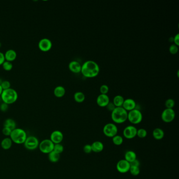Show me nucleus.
Returning <instances> with one entry per match:
<instances>
[{"label": "nucleus", "instance_id": "2f4dec72", "mask_svg": "<svg viewBox=\"0 0 179 179\" xmlns=\"http://www.w3.org/2000/svg\"><path fill=\"white\" fill-rule=\"evenodd\" d=\"M2 66H3V69L6 71H10L12 70V68H13V64L12 63L8 62V61H6V60L3 63V64H2Z\"/></svg>", "mask_w": 179, "mask_h": 179}, {"label": "nucleus", "instance_id": "f8f14e48", "mask_svg": "<svg viewBox=\"0 0 179 179\" xmlns=\"http://www.w3.org/2000/svg\"><path fill=\"white\" fill-rule=\"evenodd\" d=\"M52 47V42L47 38H44L38 42V47L43 52H47Z\"/></svg>", "mask_w": 179, "mask_h": 179}, {"label": "nucleus", "instance_id": "4be33fe9", "mask_svg": "<svg viewBox=\"0 0 179 179\" xmlns=\"http://www.w3.org/2000/svg\"><path fill=\"white\" fill-rule=\"evenodd\" d=\"M12 143L13 142L11 139L10 138L6 137L2 140L1 143V145L3 149L7 150L10 149L11 148Z\"/></svg>", "mask_w": 179, "mask_h": 179}, {"label": "nucleus", "instance_id": "ddd939ff", "mask_svg": "<svg viewBox=\"0 0 179 179\" xmlns=\"http://www.w3.org/2000/svg\"><path fill=\"white\" fill-rule=\"evenodd\" d=\"M64 139V135L60 130H55L53 132L50 136V140L55 144L60 143Z\"/></svg>", "mask_w": 179, "mask_h": 179}, {"label": "nucleus", "instance_id": "bb28decb", "mask_svg": "<svg viewBox=\"0 0 179 179\" xmlns=\"http://www.w3.org/2000/svg\"><path fill=\"white\" fill-rule=\"evenodd\" d=\"M112 141L115 145L119 146L123 143V138L121 135H117L112 138Z\"/></svg>", "mask_w": 179, "mask_h": 179}, {"label": "nucleus", "instance_id": "393cba45", "mask_svg": "<svg viewBox=\"0 0 179 179\" xmlns=\"http://www.w3.org/2000/svg\"><path fill=\"white\" fill-rule=\"evenodd\" d=\"M60 154L53 151L48 154V159L52 163H56L60 159Z\"/></svg>", "mask_w": 179, "mask_h": 179}, {"label": "nucleus", "instance_id": "cd10ccee", "mask_svg": "<svg viewBox=\"0 0 179 179\" xmlns=\"http://www.w3.org/2000/svg\"><path fill=\"white\" fill-rule=\"evenodd\" d=\"M130 173L133 176H137L140 173V170L139 167H135V166H132L130 165L129 171Z\"/></svg>", "mask_w": 179, "mask_h": 179}, {"label": "nucleus", "instance_id": "aec40b11", "mask_svg": "<svg viewBox=\"0 0 179 179\" xmlns=\"http://www.w3.org/2000/svg\"><path fill=\"white\" fill-rule=\"evenodd\" d=\"M126 161L131 163L132 161L137 159V155L135 152L132 150L127 151L125 153V159Z\"/></svg>", "mask_w": 179, "mask_h": 179}, {"label": "nucleus", "instance_id": "0eeeda50", "mask_svg": "<svg viewBox=\"0 0 179 179\" xmlns=\"http://www.w3.org/2000/svg\"><path fill=\"white\" fill-rule=\"evenodd\" d=\"M118 132L117 126L115 123H108L104 125L103 133L108 138H112L117 135Z\"/></svg>", "mask_w": 179, "mask_h": 179}, {"label": "nucleus", "instance_id": "7ed1b4c3", "mask_svg": "<svg viewBox=\"0 0 179 179\" xmlns=\"http://www.w3.org/2000/svg\"><path fill=\"white\" fill-rule=\"evenodd\" d=\"M1 97L3 103L10 105L16 102L18 98V94L15 90L10 88L3 90Z\"/></svg>", "mask_w": 179, "mask_h": 179}, {"label": "nucleus", "instance_id": "6e6552de", "mask_svg": "<svg viewBox=\"0 0 179 179\" xmlns=\"http://www.w3.org/2000/svg\"><path fill=\"white\" fill-rule=\"evenodd\" d=\"M54 144L50 139H44L39 144V149L41 152L45 154H49L53 151Z\"/></svg>", "mask_w": 179, "mask_h": 179}, {"label": "nucleus", "instance_id": "a211bd4d", "mask_svg": "<svg viewBox=\"0 0 179 179\" xmlns=\"http://www.w3.org/2000/svg\"><path fill=\"white\" fill-rule=\"evenodd\" d=\"M4 56H5V59L6 60V61L11 62L16 59V57H17V54H16L15 50L11 49V50H8L5 52V53L4 54Z\"/></svg>", "mask_w": 179, "mask_h": 179}, {"label": "nucleus", "instance_id": "2eb2a0df", "mask_svg": "<svg viewBox=\"0 0 179 179\" xmlns=\"http://www.w3.org/2000/svg\"><path fill=\"white\" fill-rule=\"evenodd\" d=\"M122 107L128 112L135 109L136 103L135 100L132 98H127L124 100Z\"/></svg>", "mask_w": 179, "mask_h": 179}, {"label": "nucleus", "instance_id": "e433bc0d", "mask_svg": "<svg viewBox=\"0 0 179 179\" xmlns=\"http://www.w3.org/2000/svg\"><path fill=\"white\" fill-rule=\"evenodd\" d=\"M12 130L8 128L4 127L2 130V133L5 136H10L11 133L12 132Z\"/></svg>", "mask_w": 179, "mask_h": 179}, {"label": "nucleus", "instance_id": "b1692460", "mask_svg": "<svg viewBox=\"0 0 179 179\" xmlns=\"http://www.w3.org/2000/svg\"><path fill=\"white\" fill-rule=\"evenodd\" d=\"M16 124L14 120L8 118L5 120L4 122V127L8 128L10 129L13 130L16 128Z\"/></svg>", "mask_w": 179, "mask_h": 179}, {"label": "nucleus", "instance_id": "7c9ffc66", "mask_svg": "<svg viewBox=\"0 0 179 179\" xmlns=\"http://www.w3.org/2000/svg\"><path fill=\"white\" fill-rule=\"evenodd\" d=\"M64 148L63 145L61 143H58L54 145V149L53 151H55L56 153L58 154L62 153L64 151Z\"/></svg>", "mask_w": 179, "mask_h": 179}, {"label": "nucleus", "instance_id": "4468645a", "mask_svg": "<svg viewBox=\"0 0 179 179\" xmlns=\"http://www.w3.org/2000/svg\"><path fill=\"white\" fill-rule=\"evenodd\" d=\"M96 102L99 107H106L110 102V98L107 94H100L98 96Z\"/></svg>", "mask_w": 179, "mask_h": 179}, {"label": "nucleus", "instance_id": "c85d7f7f", "mask_svg": "<svg viewBox=\"0 0 179 179\" xmlns=\"http://www.w3.org/2000/svg\"><path fill=\"white\" fill-rule=\"evenodd\" d=\"M147 131L144 129V128H140L139 129H137V136L139 138H145L147 137Z\"/></svg>", "mask_w": 179, "mask_h": 179}, {"label": "nucleus", "instance_id": "20e7f679", "mask_svg": "<svg viewBox=\"0 0 179 179\" xmlns=\"http://www.w3.org/2000/svg\"><path fill=\"white\" fill-rule=\"evenodd\" d=\"M27 137V134L24 130L17 128L12 130L10 135L12 142L18 145L24 144Z\"/></svg>", "mask_w": 179, "mask_h": 179}, {"label": "nucleus", "instance_id": "37998d69", "mask_svg": "<svg viewBox=\"0 0 179 179\" xmlns=\"http://www.w3.org/2000/svg\"><path fill=\"white\" fill-rule=\"evenodd\" d=\"M3 89H2V87H1V86L0 85V96L1 95V94H2V92H3Z\"/></svg>", "mask_w": 179, "mask_h": 179}, {"label": "nucleus", "instance_id": "9b49d317", "mask_svg": "<svg viewBox=\"0 0 179 179\" xmlns=\"http://www.w3.org/2000/svg\"><path fill=\"white\" fill-rule=\"evenodd\" d=\"M130 164L125 159H122L118 162L116 164V169L121 173H126L129 171Z\"/></svg>", "mask_w": 179, "mask_h": 179}, {"label": "nucleus", "instance_id": "1a4fd4ad", "mask_svg": "<svg viewBox=\"0 0 179 179\" xmlns=\"http://www.w3.org/2000/svg\"><path fill=\"white\" fill-rule=\"evenodd\" d=\"M161 119L166 123H170L173 122L175 119V112L173 109L165 108L162 112L161 115Z\"/></svg>", "mask_w": 179, "mask_h": 179}, {"label": "nucleus", "instance_id": "a19ab883", "mask_svg": "<svg viewBox=\"0 0 179 179\" xmlns=\"http://www.w3.org/2000/svg\"><path fill=\"white\" fill-rule=\"evenodd\" d=\"M130 165L132 166H135V167H139L140 165V161L137 159L135 160L132 161L131 163H130Z\"/></svg>", "mask_w": 179, "mask_h": 179}, {"label": "nucleus", "instance_id": "6ab92c4d", "mask_svg": "<svg viewBox=\"0 0 179 179\" xmlns=\"http://www.w3.org/2000/svg\"><path fill=\"white\" fill-rule=\"evenodd\" d=\"M152 136L155 140L162 139L164 137V132L160 128H156L152 132Z\"/></svg>", "mask_w": 179, "mask_h": 179}, {"label": "nucleus", "instance_id": "39448f33", "mask_svg": "<svg viewBox=\"0 0 179 179\" xmlns=\"http://www.w3.org/2000/svg\"><path fill=\"white\" fill-rule=\"evenodd\" d=\"M143 115L142 112L138 109H134L128 112L127 120L132 125H138L142 122Z\"/></svg>", "mask_w": 179, "mask_h": 179}, {"label": "nucleus", "instance_id": "f03ea898", "mask_svg": "<svg viewBox=\"0 0 179 179\" xmlns=\"http://www.w3.org/2000/svg\"><path fill=\"white\" fill-rule=\"evenodd\" d=\"M111 118L115 123L122 124L127 120L128 112L122 107H116L112 112Z\"/></svg>", "mask_w": 179, "mask_h": 179}, {"label": "nucleus", "instance_id": "a878e982", "mask_svg": "<svg viewBox=\"0 0 179 179\" xmlns=\"http://www.w3.org/2000/svg\"><path fill=\"white\" fill-rule=\"evenodd\" d=\"M74 98L76 102L81 103L85 99V95L84 93L82 92H77L74 95Z\"/></svg>", "mask_w": 179, "mask_h": 179}, {"label": "nucleus", "instance_id": "58836bf2", "mask_svg": "<svg viewBox=\"0 0 179 179\" xmlns=\"http://www.w3.org/2000/svg\"><path fill=\"white\" fill-rule=\"evenodd\" d=\"M8 105L5 104V103H2L0 105V110L3 112H5L8 110Z\"/></svg>", "mask_w": 179, "mask_h": 179}, {"label": "nucleus", "instance_id": "f704fd0d", "mask_svg": "<svg viewBox=\"0 0 179 179\" xmlns=\"http://www.w3.org/2000/svg\"><path fill=\"white\" fill-rule=\"evenodd\" d=\"M1 86L3 90H7L11 87V83L8 80H4L1 83Z\"/></svg>", "mask_w": 179, "mask_h": 179}, {"label": "nucleus", "instance_id": "c9c22d12", "mask_svg": "<svg viewBox=\"0 0 179 179\" xmlns=\"http://www.w3.org/2000/svg\"><path fill=\"white\" fill-rule=\"evenodd\" d=\"M83 150H84V152L86 153V154H90V153H91L92 152H93L91 145L87 144V145H84V148H83Z\"/></svg>", "mask_w": 179, "mask_h": 179}, {"label": "nucleus", "instance_id": "4c0bfd02", "mask_svg": "<svg viewBox=\"0 0 179 179\" xmlns=\"http://www.w3.org/2000/svg\"><path fill=\"white\" fill-rule=\"evenodd\" d=\"M106 107L107 108V109L109 111L112 112L113 111V110L115 109V108H116V106H115V105L113 104L112 102H112H110L109 103H108L107 105L106 106Z\"/></svg>", "mask_w": 179, "mask_h": 179}, {"label": "nucleus", "instance_id": "f3484780", "mask_svg": "<svg viewBox=\"0 0 179 179\" xmlns=\"http://www.w3.org/2000/svg\"><path fill=\"white\" fill-rule=\"evenodd\" d=\"M92 151L96 153H99L104 149V144L99 141H96L91 145Z\"/></svg>", "mask_w": 179, "mask_h": 179}, {"label": "nucleus", "instance_id": "72a5a7b5", "mask_svg": "<svg viewBox=\"0 0 179 179\" xmlns=\"http://www.w3.org/2000/svg\"><path fill=\"white\" fill-rule=\"evenodd\" d=\"M109 87L106 84H103L100 86V94H107L109 92Z\"/></svg>", "mask_w": 179, "mask_h": 179}, {"label": "nucleus", "instance_id": "5701e85b", "mask_svg": "<svg viewBox=\"0 0 179 179\" xmlns=\"http://www.w3.org/2000/svg\"><path fill=\"white\" fill-rule=\"evenodd\" d=\"M124 100H125V98H123L122 96L118 95L115 96L113 98L112 103L116 107H122Z\"/></svg>", "mask_w": 179, "mask_h": 179}, {"label": "nucleus", "instance_id": "c756f323", "mask_svg": "<svg viewBox=\"0 0 179 179\" xmlns=\"http://www.w3.org/2000/svg\"><path fill=\"white\" fill-rule=\"evenodd\" d=\"M174 105H175V101L172 98H169L165 100V106L166 108L173 109Z\"/></svg>", "mask_w": 179, "mask_h": 179}, {"label": "nucleus", "instance_id": "ea45409f", "mask_svg": "<svg viewBox=\"0 0 179 179\" xmlns=\"http://www.w3.org/2000/svg\"><path fill=\"white\" fill-rule=\"evenodd\" d=\"M173 42L174 43V44L177 45V46L179 45V34H177L175 35V36L173 37Z\"/></svg>", "mask_w": 179, "mask_h": 179}, {"label": "nucleus", "instance_id": "dca6fc26", "mask_svg": "<svg viewBox=\"0 0 179 179\" xmlns=\"http://www.w3.org/2000/svg\"><path fill=\"white\" fill-rule=\"evenodd\" d=\"M68 67L70 70L74 73H79L81 72L82 65L76 60H73L70 62L68 65Z\"/></svg>", "mask_w": 179, "mask_h": 179}, {"label": "nucleus", "instance_id": "423d86ee", "mask_svg": "<svg viewBox=\"0 0 179 179\" xmlns=\"http://www.w3.org/2000/svg\"><path fill=\"white\" fill-rule=\"evenodd\" d=\"M39 144H40V142L37 138L33 135L28 137L24 143L25 148L26 149L30 151L36 150L38 147Z\"/></svg>", "mask_w": 179, "mask_h": 179}, {"label": "nucleus", "instance_id": "f257e3e1", "mask_svg": "<svg viewBox=\"0 0 179 179\" xmlns=\"http://www.w3.org/2000/svg\"><path fill=\"white\" fill-rule=\"evenodd\" d=\"M99 65L93 60H88L82 65L81 73L85 77H95L99 74Z\"/></svg>", "mask_w": 179, "mask_h": 179}, {"label": "nucleus", "instance_id": "9d476101", "mask_svg": "<svg viewBox=\"0 0 179 179\" xmlns=\"http://www.w3.org/2000/svg\"><path fill=\"white\" fill-rule=\"evenodd\" d=\"M137 128L133 125H128L123 129V135L127 139H132L137 137Z\"/></svg>", "mask_w": 179, "mask_h": 179}, {"label": "nucleus", "instance_id": "79ce46f5", "mask_svg": "<svg viewBox=\"0 0 179 179\" xmlns=\"http://www.w3.org/2000/svg\"><path fill=\"white\" fill-rule=\"evenodd\" d=\"M5 56H4V54L0 52V65H1L3 64V63L5 62Z\"/></svg>", "mask_w": 179, "mask_h": 179}, {"label": "nucleus", "instance_id": "473e14b6", "mask_svg": "<svg viewBox=\"0 0 179 179\" xmlns=\"http://www.w3.org/2000/svg\"><path fill=\"white\" fill-rule=\"evenodd\" d=\"M169 50L170 53L171 54H177V52H178V50H179V47L177 45H175V44H171V45L170 46Z\"/></svg>", "mask_w": 179, "mask_h": 179}, {"label": "nucleus", "instance_id": "412c9836", "mask_svg": "<svg viewBox=\"0 0 179 179\" xmlns=\"http://www.w3.org/2000/svg\"><path fill=\"white\" fill-rule=\"evenodd\" d=\"M66 93L65 88L62 86H58L55 88L54 90V95L58 98L63 97Z\"/></svg>", "mask_w": 179, "mask_h": 179}]
</instances>
